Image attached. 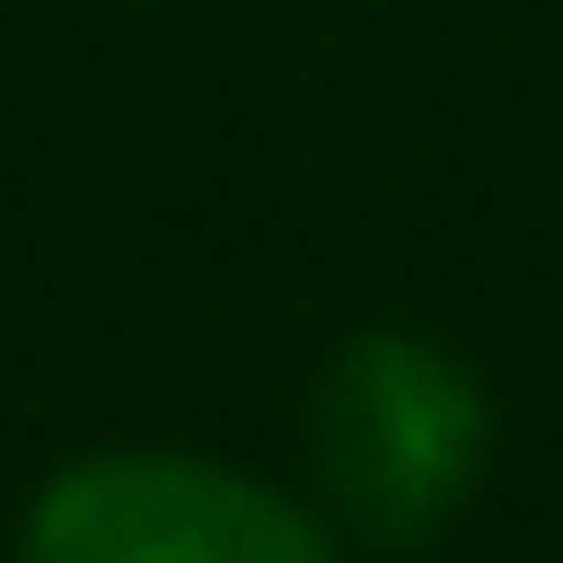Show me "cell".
Masks as SVG:
<instances>
[{"label": "cell", "instance_id": "6da1fadb", "mask_svg": "<svg viewBox=\"0 0 563 563\" xmlns=\"http://www.w3.org/2000/svg\"><path fill=\"white\" fill-rule=\"evenodd\" d=\"M495 472V391L449 334L426 322H368L322 356L311 379V483L345 552H426L472 518Z\"/></svg>", "mask_w": 563, "mask_h": 563}, {"label": "cell", "instance_id": "7a4b0ae2", "mask_svg": "<svg viewBox=\"0 0 563 563\" xmlns=\"http://www.w3.org/2000/svg\"><path fill=\"white\" fill-rule=\"evenodd\" d=\"M12 563H345V541L219 449H81L35 483Z\"/></svg>", "mask_w": 563, "mask_h": 563}]
</instances>
